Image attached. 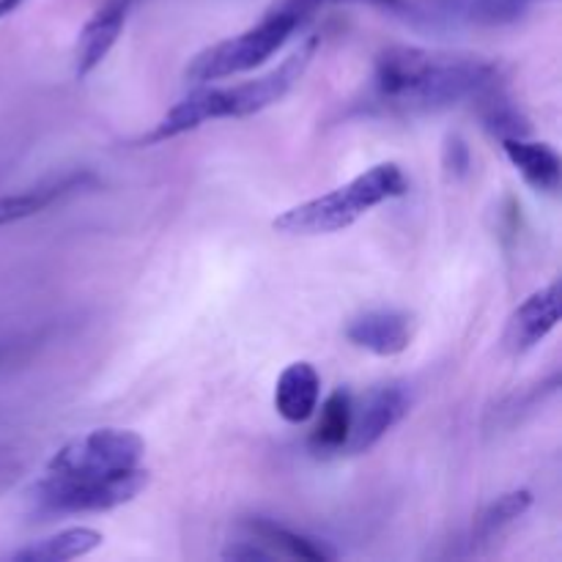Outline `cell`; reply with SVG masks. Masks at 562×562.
<instances>
[{"mask_svg":"<svg viewBox=\"0 0 562 562\" xmlns=\"http://www.w3.org/2000/svg\"><path fill=\"white\" fill-rule=\"evenodd\" d=\"M497 66L477 55L387 47L371 75V102L382 113L423 115L448 110L494 86Z\"/></svg>","mask_w":562,"mask_h":562,"instance_id":"cell-1","label":"cell"},{"mask_svg":"<svg viewBox=\"0 0 562 562\" xmlns=\"http://www.w3.org/2000/svg\"><path fill=\"white\" fill-rule=\"evenodd\" d=\"M318 49V36L307 38L296 53H291L278 69L267 71V75L256 77V80L236 82V86H201L176 102L162 119L154 124L148 135L140 137L143 146H154V143L173 140V137L187 135V132L198 130V126L209 124V121L223 119H247L261 110L278 104L311 66L313 55Z\"/></svg>","mask_w":562,"mask_h":562,"instance_id":"cell-2","label":"cell"},{"mask_svg":"<svg viewBox=\"0 0 562 562\" xmlns=\"http://www.w3.org/2000/svg\"><path fill=\"white\" fill-rule=\"evenodd\" d=\"M406 190H409V179L401 165L379 162L327 195L285 209L283 214L274 217L272 228L283 236L338 234L366 217L371 209L406 195Z\"/></svg>","mask_w":562,"mask_h":562,"instance_id":"cell-3","label":"cell"},{"mask_svg":"<svg viewBox=\"0 0 562 562\" xmlns=\"http://www.w3.org/2000/svg\"><path fill=\"white\" fill-rule=\"evenodd\" d=\"M307 14L311 11L305 5H300L296 0H285L283 5L269 11L258 25L198 53L184 71L187 82L206 86L212 80H225V77L247 75V71L258 69L294 36V31L305 22Z\"/></svg>","mask_w":562,"mask_h":562,"instance_id":"cell-4","label":"cell"},{"mask_svg":"<svg viewBox=\"0 0 562 562\" xmlns=\"http://www.w3.org/2000/svg\"><path fill=\"white\" fill-rule=\"evenodd\" d=\"M148 470L119 472L108 477H88V481H60L47 477L33 486L31 505L38 516H71V514H102V510L121 508L132 503L140 492H146Z\"/></svg>","mask_w":562,"mask_h":562,"instance_id":"cell-5","label":"cell"},{"mask_svg":"<svg viewBox=\"0 0 562 562\" xmlns=\"http://www.w3.org/2000/svg\"><path fill=\"white\" fill-rule=\"evenodd\" d=\"M146 442L140 434L126 428H93L82 437L69 439L53 459L47 461V477L60 481H88L108 477L140 467Z\"/></svg>","mask_w":562,"mask_h":562,"instance_id":"cell-6","label":"cell"},{"mask_svg":"<svg viewBox=\"0 0 562 562\" xmlns=\"http://www.w3.org/2000/svg\"><path fill=\"white\" fill-rule=\"evenodd\" d=\"M412 406V395L404 384H376L368 390L351 409V431L346 450L349 453H368L373 445L382 442L395 426L406 417Z\"/></svg>","mask_w":562,"mask_h":562,"instance_id":"cell-7","label":"cell"},{"mask_svg":"<svg viewBox=\"0 0 562 562\" xmlns=\"http://www.w3.org/2000/svg\"><path fill=\"white\" fill-rule=\"evenodd\" d=\"M560 324V283L543 285L541 291L527 296L510 316L505 327V349L510 355H525L536 349L549 333Z\"/></svg>","mask_w":562,"mask_h":562,"instance_id":"cell-8","label":"cell"},{"mask_svg":"<svg viewBox=\"0 0 562 562\" xmlns=\"http://www.w3.org/2000/svg\"><path fill=\"white\" fill-rule=\"evenodd\" d=\"M412 316L401 311H368L357 316L346 327V338L376 357H395L409 349L412 344Z\"/></svg>","mask_w":562,"mask_h":562,"instance_id":"cell-9","label":"cell"},{"mask_svg":"<svg viewBox=\"0 0 562 562\" xmlns=\"http://www.w3.org/2000/svg\"><path fill=\"white\" fill-rule=\"evenodd\" d=\"M126 11H130V0H113L104 9H99L86 27L80 31L75 44V75L77 80H86L113 49L119 42L121 31H124Z\"/></svg>","mask_w":562,"mask_h":562,"instance_id":"cell-10","label":"cell"},{"mask_svg":"<svg viewBox=\"0 0 562 562\" xmlns=\"http://www.w3.org/2000/svg\"><path fill=\"white\" fill-rule=\"evenodd\" d=\"M322 398V376L311 362H291L274 384V409L285 423L311 420Z\"/></svg>","mask_w":562,"mask_h":562,"instance_id":"cell-11","label":"cell"},{"mask_svg":"<svg viewBox=\"0 0 562 562\" xmlns=\"http://www.w3.org/2000/svg\"><path fill=\"white\" fill-rule=\"evenodd\" d=\"M503 151L532 190L549 192V195L560 190L562 159L552 146L527 140V137H505Z\"/></svg>","mask_w":562,"mask_h":562,"instance_id":"cell-12","label":"cell"},{"mask_svg":"<svg viewBox=\"0 0 562 562\" xmlns=\"http://www.w3.org/2000/svg\"><path fill=\"white\" fill-rule=\"evenodd\" d=\"M104 536L93 527H69L55 536L42 538L38 543L20 549L11 560L16 562H69L77 558H86L93 549L102 547Z\"/></svg>","mask_w":562,"mask_h":562,"instance_id":"cell-13","label":"cell"},{"mask_svg":"<svg viewBox=\"0 0 562 562\" xmlns=\"http://www.w3.org/2000/svg\"><path fill=\"white\" fill-rule=\"evenodd\" d=\"M351 409H355V398L349 390H335L322 406V417H318L316 428L311 434V448L318 456L340 453L346 450L351 431Z\"/></svg>","mask_w":562,"mask_h":562,"instance_id":"cell-14","label":"cell"},{"mask_svg":"<svg viewBox=\"0 0 562 562\" xmlns=\"http://www.w3.org/2000/svg\"><path fill=\"white\" fill-rule=\"evenodd\" d=\"M250 532L258 538V543L269 549L272 554H280V558H294V560H335V552H329L324 543L313 541V538L300 536V532L289 530V527L278 525L272 519H252Z\"/></svg>","mask_w":562,"mask_h":562,"instance_id":"cell-15","label":"cell"},{"mask_svg":"<svg viewBox=\"0 0 562 562\" xmlns=\"http://www.w3.org/2000/svg\"><path fill=\"white\" fill-rule=\"evenodd\" d=\"M530 505H532V494L527 492V488H516V492L499 494V497L494 499V503H488L486 510L477 516L475 536L481 538V541H492V538L499 536L505 527H510L516 519H521V516L530 510Z\"/></svg>","mask_w":562,"mask_h":562,"instance_id":"cell-16","label":"cell"},{"mask_svg":"<svg viewBox=\"0 0 562 562\" xmlns=\"http://www.w3.org/2000/svg\"><path fill=\"white\" fill-rule=\"evenodd\" d=\"M69 187H55V190H36V192H20V195H3L0 198V228L11 223H20V220L33 217L42 209H47L60 192H66Z\"/></svg>","mask_w":562,"mask_h":562,"instance_id":"cell-17","label":"cell"},{"mask_svg":"<svg viewBox=\"0 0 562 562\" xmlns=\"http://www.w3.org/2000/svg\"><path fill=\"white\" fill-rule=\"evenodd\" d=\"M445 168L453 176H464L470 168V148L461 137H450L448 146H445Z\"/></svg>","mask_w":562,"mask_h":562,"instance_id":"cell-18","label":"cell"},{"mask_svg":"<svg viewBox=\"0 0 562 562\" xmlns=\"http://www.w3.org/2000/svg\"><path fill=\"white\" fill-rule=\"evenodd\" d=\"M272 558H274V554L269 552V549L256 547V543H247V541L234 543V547L225 549V552H223V560H234V562H239V560H247V562H252V560H272Z\"/></svg>","mask_w":562,"mask_h":562,"instance_id":"cell-19","label":"cell"},{"mask_svg":"<svg viewBox=\"0 0 562 562\" xmlns=\"http://www.w3.org/2000/svg\"><path fill=\"white\" fill-rule=\"evenodd\" d=\"M296 3L305 5L307 11L316 9L318 3H368V5H379V9H390V11L406 9V0H296Z\"/></svg>","mask_w":562,"mask_h":562,"instance_id":"cell-20","label":"cell"},{"mask_svg":"<svg viewBox=\"0 0 562 562\" xmlns=\"http://www.w3.org/2000/svg\"><path fill=\"white\" fill-rule=\"evenodd\" d=\"M22 3H25V0H0V20L9 14H14Z\"/></svg>","mask_w":562,"mask_h":562,"instance_id":"cell-21","label":"cell"},{"mask_svg":"<svg viewBox=\"0 0 562 562\" xmlns=\"http://www.w3.org/2000/svg\"><path fill=\"white\" fill-rule=\"evenodd\" d=\"M505 3H527V0H505Z\"/></svg>","mask_w":562,"mask_h":562,"instance_id":"cell-22","label":"cell"}]
</instances>
